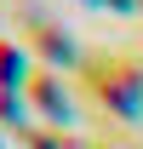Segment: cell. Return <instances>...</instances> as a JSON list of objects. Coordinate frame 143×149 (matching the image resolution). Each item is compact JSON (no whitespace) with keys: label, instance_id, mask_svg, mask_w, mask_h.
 <instances>
[{"label":"cell","instance_id":"obj_1","mask_svg":"<svg viewBox=\"0 0 143 149\" xmlns=\"http://www.w3.org/2000/svg\"><path fill=\"white\" fill-rule=\"evenodd\" d=\"M80 86L115 120H137L143 115V63L132 52H92L80 63Z\"/></svg>","mask_w":143,"mask_h":149},{"label":"cell","instance_id":"obj_2","mask_svg":"<svg viewBox=\"0 0 143 149\" xmlns=\"http://www.w3.org/2000/svg\"><path fill=\"white\" fill-rule=\"evenodd\" d=\"M17 23H23V35H29V57H40L46 69H80V63H86L80 46H74V35L52 17V12H40V6H17Z\"/></svg>","mask_w":143,"mask_h":149},{"label":"cell","instance_id":"obj_3","mask_svg":"<svg viewBox=\"0 0 143 149\" xmlns=\"http://www.w3.org/2000/svg\"><path fill=\"white\" fill-rule=\"evenodd\" d=\"M23 97H29L52 126H63V120H69V109H74L69 92H63V80H57V69H35L29 80H23Z\"/></svg>","mask_w":143,"mask_h":149},{"label":"cell","instance_id":"obj_4","mask_svg":"<svg viewBox=\"0 0 143 149\" xmlns=\"http://www.w3.org/2000/svg\"><path fill=\"white\" fill-rule=\"evenodd\" d=\"M23 57L29 52H23L17 40L0 35V86H23V80H29V63H23Z\"/></svg>","mask_w":143,"mask_h":149},{"label":"cell","instance_id":"obj_5","mask_svg":"<svg viewBox=\"0 0 143 149\" xmlns=\"http://www.w3.org/2000/svg\"><path fill=\"white\" fill-rule=\"evenodd\" d=\"M23 138H29V149H92L80 138H69L63 126H35V132H23Z\"/></svg>","mask_w":143,"mask_h":149},{"label":"cell","instance_id":"obj_6","mask_svg":"<svg viewBox=\"0 0 143 149\" xmlns=\"http://www.w3.org/2000/svg\"><path fill=\"white\" fill-rule=\"evenodd\" d=\"M92 149H126V143H103V138H97V143H92Z\"/></svg>","mask_w":143,"mask_h":149},{"label":"cell","instance_id":"obj_7","mask_svg":"<svg viewBox=\"0 0 143 149\" xmlns=\"http://www.w3.org/2000/svg\"><path fill=\"white\" fill-rule=\"evenodd\" d=\"M137 12H143V0H137Z\"/></svg>","mask_w":143,"mask_h":149}]
</instances>
